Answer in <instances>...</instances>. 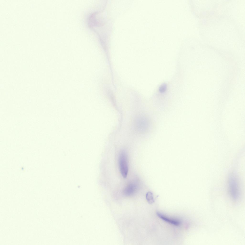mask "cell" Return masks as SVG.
<instances>
[{
	"instance_id": "obj_4",
	"label": "cell",
	"mask_w": 245,
	"mask_h": 245,
	"mask_svg": "<svg viewBox=\"0 0 245 245\" xmlns=\"http://www.w3.org/2000/svg\"><path fill=\"white\" fill-rule=\"evenodd\" d=\"M136 187L133 184H130L128 185L124 190V193L128 195L133 194L136 190Z\"/></svg>"
},
{
	"instance_id": "obj_6",
	"label": "cell",
	"mask_w": 245,
	"mask_h": 245,
	"mask_svg": "<svg viewBox=\"0 0 245 245\" xmlns=\"http://www.w3.org/2000/svg\"><path fill=\"white\" fill-rule=\"evenodd\" d=\"M167 87V85L165 84H163L160 87L159 91L163 93L166 90Z\"/></svg>"
},
{
	"instance_id": "obj_5",
	"label": "cell",
	"mask_w": 245,
	"mask_h": 245,
	"mask_svg": "<svg viewBox=\"0 0 245 245\" xmlns=\"http://www.w3.org/2000/svg\"><path fill=\"white\" fill-rule=\"evenodd\" d=\"M146 199L148 202L150 204H152L154 202L153 195L152 192H149L147 193L146 196Z\"/></svg>"
},
{
	"instance_id": "obj_1",
	"label": "cell",
	"mask_w": 245,
	"mask_h": 245,
	"mask_svg": "<svg viewBox=\"0 0 245 245\" xmlns=\"http://www.w3.org/2000/svg\"><path fill=\"white\" fill-rule=\"evenodd\" d=\"M228 183V192L230 196L234 200H237L240 197V192L239 182L235 175H230Z\"/></svg>"
},
{
	"instance_id": "obj_2",
	"label": "cell",
	"mask_w": 245,
	"mask_h": 245,
	"mask_svg": "<svg viewBox=\"0 0 245 245\" xmlns=\"http://www.w3.org/2000/svg\"><path fill=\"white\" fill-rule=\"evenodd\" d=\"M127 156L124 151H121L119 158V165L122 176L125 178L127 177L128 171V165Z\"/></svg>"
},
{
	"instance_id": "obj_3",
	"label": "cell",
	"mask_w": 245,
	"mask_h": 245,
	"mask_svg": "<svg viewBox=\"0 0 245 245\" xmlns=\"http://www.w3.org/2000/svg\"><path fill=\"white\" fill-rule=\"evenodd\" d=\"M157 216L161 219L165 221L174 226H178L180 224V222L177 220L171 219L159 212L156 213Z\"/></svg>"
}]
</instances>
